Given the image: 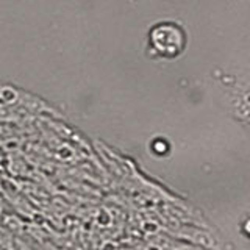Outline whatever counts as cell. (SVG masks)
<instances>
[{
  "label": "cell",
  "instance_id": "cell-2",
  "mask_svg": "<svg viewBox=\"0 0 250 250\" xmlns=\"http://www.w3.org/2000/svg\"><path fill=\"white\" fill-rule=\"evenodd\" d=\"M239 233L246 239L250 241V213L241 217V221H239Z\"/></svg>",
  "mask_w": 250,
  "mask_h": 250
},
{
  "label": "cell",
  "instance_id": "cell-1",
  "mask_svg": "<svg viewBox=\"0 0 250 250\" xmlns=\"http://www.w3.org/2000/svg\"><path fill=\"white\" fill-rule=\"evenodd\" d=\"M148 49L153 57L174 60L186 50L188 36L185 28L177 22L161 21L148 30Z\"/></svg>",
  "mask_w": 250,
  "mask_h": 250
}]
</instances>
